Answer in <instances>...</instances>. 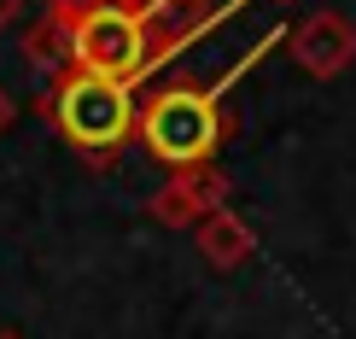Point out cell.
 <instances>
[{
  "label": "cell",
  "mask_w": 356,
  "mask_h": 339,
  "mask_svg": "<svg viewBox=\"0 0 356 339\" xmlns=\"http://www.w3.org/2000/svg\"><path fill=\"white\" fill-rule=\"evenodd\" d=\"M193 240H199V258L211 263V269H240V263L257 258V234H251V223L234 216L228 205L204 216V223L193 228Z\"/></svg>",
  "instance_id": "6"
},
{
  "label": "cell",
  "mask_w": 356,
  "mask_h": 339,
  "mask_svg": "<svg viewBox=\"0 0 356 339\" xmlns=\"http://www.w3.org/2000/svg\"><path fill=\"white\" fill-rule=\"evenodd\" d=\"M47 111L58 123V135H65L76 152L88 158H106L117 152L123 141H135V123H140V106H135V82L123 77H99V70H65V77L53 82L47 94Z\"/></svg>",
  "instance_id": "1"
},
{
  "label": "cell",
  "mask_w": 356,
  "mask_h": 339,
  "mask_svg": "<svg viewBox=\"0 0 356 339\" xmlns=\"http://www.w3.org/2000/svg\"><path fill=\"white\" fill-rule=\"evenodd\" d=\"M140 12H146V36H152V58H164L170 47H181L187 36L211 24V0H140Z\"/></svg>",
  "instance_id": "7"
},
{
  "label": "cell",
  "mask_w": 356,
  "mask_h": 339,
  "mask_svg": "<svg viewBox=\"0 0 356 339\" xmlns=\"http://www.w3.org/2000/svg\"><path fill=\"white\" fill-rule=\"evenodd\" d=\"M12 117H18V106H12V94L0 88V129H12Z\"/></svg>",
  "instance_id": "10"
},
{
  "label": "cell",
  "mask_w": 356,
  "mask_h": 339,
  "mask_svg": "<svg viewBox=\"0 0 356 339\" xmlns=\"http://www.w3.org/2000/svg\"><path fill=\"white\" fill-rule=\"evenodd\" d=\"M135 135L146 146V158L164 164V170L211 164L216 146H222V106H216V94H204V88H193V82L158 88V94L140 106Z\"/></svg>",
  "instance_id": "2"
},
{
  "label": "cell",
  "mask_w": 356,
  "mask_h": 339,
  "mask_svg": "<svg viewBox=\"0 0 356 339\" xmlns=\"http://www.w3.org/2000/svg\"><path fill=\"white\" fill-rule=\"evenodd\" d=\"M76 65L99 70V77H123V82H140L158 65L140 0H117V6H99L88 18H76Z\"/></svg>",
  "instance_id": "3"
},
{
  "label": "cell",
  "mask_w": 356,
  "mask_h": 339,
  "mask_svg": "<svg viewBox=\"0 0 356 339\" xmlns=\"http://www.w3.org/2000/svg\"><path fill=\"white\" fill-rule=\"evenodd\" d=\"M0 339H18V333H0Z\"/></svg>",
  "instance_id": "12"
},
{
  "label": "cell",
  "mask_w": 356,
  "mask_h": 339,
  "mask_svg": "<svg viewBox=\"0 0 356 339\" xmlns=\"http://www.w3.org/2000/svg\"><path fill=\"white\" fill-rule=\"evenodd\" d=\"M228 205V175L216 164H181L164 175V187L152 194V216L164 228H199L211 211Z\"/></svg>",
  "instance_id": "4"
},
{
  "label": "cell",
  "mask_w": 356,
  "mask_h": 339,
  "mask_svg": "<svg viewBox=\"0 0 356 339\" xmlns=\"http://www.w3.org/2000/svg\"><path fill=\"white\" fill-rule=\"evenodd\" d=\"M41 6H47V12H58V18H70V24H76V18H88V12H99V6H117V0H41Z\"/></svg>",
  "instance_id": "9"
},
{
  "label": "cell",
  "mask_w": 356,
  "mask_h": 339,
  "mask_svg": "<svg viewBox=\"0 0 356 339\" xmlns=\"http://www.w3.org/2000/svg\"><path fill=\"white\" fill-rule=\"evenodd\" d=\"M18 6H24V0H0V24H12V18H18Z\"/></svg>",
  "instance_id": "11"
},
{
  "label": "cell",
  "mask_w": 356,
  "mask_h": 339,
  "mask_svg": "<svg viewBox=\"0 0 356 339\" xmlns=\"http://www.w3.org/2000/svg\"><path fill=\"white\" fill-rule=\"evenodd\" d=\"M24 58L53 82L65 77V70H76V24L41 6V24H29V36H24Z\"/></svg>",
  "instance_id": "8"
},
{
  "label": "cell",
  "mask_w": 356,
  "mask_h": 339,
  "mask_svg": "<svg viewBox=\"0 0 356 339\" xmlns=\"http://www.w3.org/2000/svg\"><path fill=\"white\" fill-rule=\"evenodd\" d=\"M292 65L304 70V77H316V82H327L339 77V70H350V58H356V24L345 18V12H309V18L292 29Z\"/></svg>",
  "instance_id": "5"
}]
</instances>
